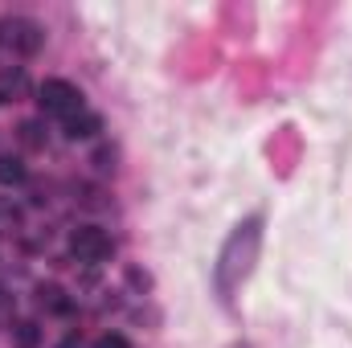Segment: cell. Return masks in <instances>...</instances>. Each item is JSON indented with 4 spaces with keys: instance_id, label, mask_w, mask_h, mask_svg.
Returning a JSON list of instances; mask_svg holds the SVG:
<instances>
[{
    "instance_id": "10",
    "label": "cell",
    "mask_w": 352,
    "mask_h": 348,
    "mask_svg": "<svg viewBox=\"0 0 352 348\" xmlns=\"http://www.w3.org/2000/svg\"><path fill=\"white\" fill-rule=\"evenodd\" d=\"M94 348H131L127 345V336H119V332H107V336H98Z\"/></svg>"
},
{
    "instance_id": "7",
    "label": "cell",
    "mask_w": 352,
    "mask_h": 348,
    "mask_svg": "<svg viewBox=\"0 0 352 348\" xmlns=\"http://www.w3.org/2000/svg\"><path fill=\"white\" fill-rule=\"evenodd\" d=\"M37 303H41V307H50V312H70V299H66V295H62V287H54V283H50V287H45V283L37 287Z\"/></svg>"
},
{
    "instance_id": "4",
    "label": "cell",
    "mask_w": 352,
    "mask_h": 348,
    "mask_svg": "<svg viewBox=\"0 0 352 348\" xmlns=\"http://www.w3.org/2000/svg\"><path fill=\"white\" fill-rule=\"evenodd\" d=\"M25 94H29V74L21 66L0 74V102H21Z\"/></svg>"
},
{
    "instance_id": "11",
    "label": "cell",
    "mask_w": 352,
    "mask_h": 348,
    "mask_svg": "<svg viewBox=\"0 0 352 348\" xmlns=\"http://www.w3.org/2000/svg\"><path fill=\"white\" fill-rule=\"evenodd\" d=\"M4 307H8V295H4V291H0V312H4Z\"/></svg>"
},
{
    "instance_id": "6",
    "label": "cell",
    "mask_w": 352,
    "mask_h": 348,
    "mask_svg": "<svg viewBox=\"0 0 352 348\" xmlns=\"http://www.w3.org/2000/svg\"><path fill=\"white\" fill-rule=\"evenodd\" d=\"M98 127H102V123H98V115H90V111H78L74 119H66V135H70V140H90Z\"/></svg>"
},
{
    "instance_id": "5",
    "label": "cell",
    "mask_w": 352,
    "mask_h": 348,
    "mask_svg": "<svg viewBox=\"0 0 352 348\" xmlns=\"http://www.w3.org/2000/svg\"><path fill=\"white\" fill-rule=\"evenodd\" d=\"M25 176H29V168H25V160H21V156H12V152H4V156H0V184H4V188L25 184Z\"/></svg>"
},
{
    "instance_id": "9",
    "label": "cell",
    "mask_w": 352,
    "mask_h": 348,
    "mask_svg": "<svg viewBox=\"0 0 352 348\" xmlns=\"http://www.w3.org/2000/svg\"><path fill=\"white\" fill-rule=\"evenodd\" d=\"M21 140H25V144H33V148H41V144H45L41 123H21Z\"/></svg>"
},
{
    "instance_id": "3",
    "label": "cell",
    "mask_w": 352,
    "mask_h": 348,
    "mask_svg": "<svg viewBox=\"0 0 352 348\" xmlns=\"http://www.w3.org/2000/svg\"><path fill=\"white\" fill-rule=\"evenodd\" d=\"M111 238H107V230H98V226H78L74 234H70V254L82 262V266H98V262L111 259Z\"/></svg>"
},
{
    "instance_id": "8",
    "label": "cell",
    "mask_w": 352,
    "mask_h": 348,
    "mask_svg": "<svg viewBox=\"0 0 352 348\" xmlns=\"http://www.w3.org/2000/svg\"><path fill=\"white\" fill-rule=\"evenodd\" d=\"M16 230H21V205H12V197H0V234Z\"/></svg>"
},
{
    "instance_id": "1",
    "label": "cell",
    "mask_w": 352,
    "mask_h": 348,
    "mask_svg": "<svg viewBox=\"0 0 352 348\" xmlns=\"http://www.w3.org/2000/svg\"><path fill=\"white\" fill-rule=\"evenodd\" d=\"M45 45V29L33 17H4L0 21V50L16 54V58H33Z\"/></svg>"
},
{
    "instance_id": "2",
    "label": "cell",
    "mask_w": 352,
    "mask_h": 348,
    "mask_svg": "<svg viewBox=\"0 0 352 348\" xmlns=\"http://www.w3.org/2000/svg\"><path fill=\"white\" fill-rule=\"evenodd\" d=\"M37 102H41L45 115H58V119H74L78 111H87L82 107V90L70 87L66 78H45L37 87Z\"/></svg>"
}]
</instances>
